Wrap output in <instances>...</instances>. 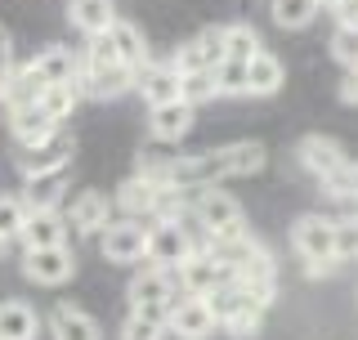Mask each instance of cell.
<instances>
[{
  "mask_svg": "<svg viewBox=\"0 0 358 340\" xmlns=\"http://www.w3.org/2000/svg\"><path fill=\"white\" fill-rule=\"evenodd\" d=\"M67 162H72V139H63V134H54V139L31 143V148H22V153H18V170H22V179H31V175H50V170H67Z\"/></svg>",
  "mask_w": 358,
  "mask_h": 340,
  "instance_id": "7c38bea8",
  "label": "cell"
},
{
  "mask_svg": "<svg viewBox=\"0 0 358 340\" xmlns=\"http://www.w3.org/2000/svg\"><path fill=\"white\" fill-rule=\"evenodd\" d=\"M193 117H197V108H188L184 99H175V104H157L148 112V134L157 143H179L188 130H193Z\"/></svg>",
  "mask_w": 358,
  "mask_h": 340,
  "instance_id": "9a60e30c",
  "label": "cell"
},
{
  "mask_svg": "<svg viewBox=\"0 0 358 340\" xmlns=\"http://www.w3.org/2000/svg\"><path fill=\"white\" fill-rule=\"evenodd\" d=\"M31 67L50 85H76L81 81V54H72V45H45L36 59H31Z\"/></svg>",
  "mask_w": 358,
  "mask_h": 340,
  "instance_id": "e0dca14e",
  "label": "cell"
},
{
  "mask_svg": "<svg viewBox=\"0 0 358 340\" xmlns=\"http://www.w3.org/2000/svg\"><path fill=\"white\" fill-rule=\"evenodd\" d=\"M318 0H268V14H273V22L282 31H300V27H309L313 18H318Z\"/></svg>",
  "mask_w": 358,
  "mask_h": 340,
  "instance_id": "f546056e",
  "label": "cell"
},
{
  "mask_svg": "<svg viewBox=\"0 0 358 340\" xmlns=\"http://www.w3.org/2000/svg\"><path fill=\"white\" fill-rule=\"evenodd\" d=\"M166 332L179 336V340H210L220 332L215 313H210L206 296H188V291H179L171 300V313H166Z\"/></svg>",
  "mask_w": 358,
  "mask_h": 340,
  "instance_id": "5b68a950",
  "label": "cell"
},
{
  "mask_svg": "<svg viewBox=\"0 0 358 340\" xmlns=\"http://www.w3.org/2000/svg\"><path fill=\"white\" fill-rule=\"evenodd\" d=\"M50 336L54 340H103V336H99V323L90 318L85 309H76V304H54Z\"/></svg>",
  "mask_w": 358,
  "mask_h": 340,
  "instance_id": "7402d4cb",
  "label": "cell"
},
{
  "mask_svg": "<svg viewBox=\"0 0 358 340\" xmlns=\"http://www.w3.org/2000/svg\"><path fill=\"white\" fill-rule=\"evenodd\" d=\"M117 18V0H67V22L85 36H103Z\"/></svg>",
  "mask_w": 358,
  "mask_h": 340,
  "instance_id": "44dd1931",
  "label": "cell"
},
{
  "mask_svg": "<svg viewBox=\"0 0 358 340\" xmlns=\"http://www.w3.org/2000/svg\"><path fill=\"white\" fill-rule=\"evenodd\" d=\"M175 296H179V278H175V269H162V264H143L139 274L130 278V287H126L130 309L148 313V318H157V323H166Z\"/></svg>",
  "mask_w": 358,
  "mask_h": 340,
  "instance_id": "7a4b0ae2",
  "label": "cell"
},
{
  "mask_svg": "<svg viewBox=\"0 0 358 340\" xmlns=\"http://www.w3.org/2000/svg\"><path fill=\"white\" fill-rule=\"evenodd\" d=\"M81 94L90 99H121L126 90H134V67L126 63H108V67H81Z\"/></svg>",
  "mask_w": 358,
  "mask_h": 340,
  "instance_id": "4fadbf2b",
  "label": "cell"
},
{
  "mask_svg": "<svg viewBox=\"0 0 358 340\" xmlns=\"http://www.w3.org/2000/svg\"><path fill=\"white\" fill-rule=\"evenodd\" d=\"M246 76H251V99H268V94L282 90L287 67H282V59H273L268 50H260L251 63H246Z\"/></svg>",
  "mask_w": 358,
  "mask_h": 340,
  "instance_id": "d4e9b609",
  "label": "cell"
},
{
  "mask_svg": "<svg viewBox=\"0 0 358 340\" xmlns=\"http://www.w3.org/2000/svg\"><path fill=\"white\" fill-rule=\"evenodd\" d=\"M108 224H112V206H108L103 192H94V188H85L72 201V211H67V229L81 233V237H99Z\"/></svg>",
  "mask_w": 358,
  "mask_h": 340,
  "instance_id": "5bb4252c",
  "label": "cell"
},
{
  "mask_svg": "<svg viewBox=\"0 0 358 340\" xmlns=\"http://www.w3.org/2000/svg\"><path fill=\"white\" fill-rule=\"evenodd\" d=\"M27 211H59L63 201V170H50V175H31L27 192H22Z\"/></svg>",
  "mask_w": 358,
  "mask_h": 340,
  "instance_id": "4316f807",
  "label": "cell"
},
{
  "mask_svg": "<svg viewBox=\"0 0 358 340\" xmlns=\"http://www.w3.org/2000/svg\"><path fill=\"white\" fill-rule=\"evenodd\" d=\"M193 220L201 224L206 242H215V237H233V233L246 229L238 197H229V192L215 188V184H201V192L193 197Z\"/></svg>",
  "mask_w": 358,
  "mask_h": 340,
  "instance_id": "3957f363",
  "label": "cell"
},
{
  "mask_svg": "<svg viewBox=\"0 0 358 340\" xmlns=\"http://www.w3.org/2000/svg\"><path fill=\"white\" fill-rule=\"evenodd\" d=\"M27 201L22 197H0V237L5 242H14V237H22V229H27Z\"/></svg>",
  "mask_w": 358,
  "mask_h": 340,
  "instance_id": "e575fe53",
  "label": "cell"
},
{
  "mask_svg": "<svg viewBox=\"0 0 358 340\" xmlns=\"http://www.w3.org/2000/svg\"><path fill=\"white\" fill-rule=\"evenodd\" d=\"M224 59V27H206L201 36H193L188 45H179L171 67L175 72H201V67H215Z\"/></svg>",
  "mask_w": 358,
  "mask_h": 340,
  "instance_id": "8fae6325",
  "label": "cell"
},
{
  "mask_svg": "<svg viewBox=\"0 0 358 340\" xmlns=\"http://www.w3.org/2000/svg\"><path fill=\"white\" fill-rule=\"evenodd\" d=\"M108 41L117 45V59L126 63V67H134V72L148 63V41H143V31L134 27L130 18H117V22H112V27H108Z\"/></svg>",
  "mask_w": 358,
  "mask_h": 340,
  "instance_id": "cb8c5ba5",
  "label": "cell"
},
{
  "mask_svg": "<svg viewBox=\"0 0 358 340\" xmlns=\"http://www.w3.org/2000/svg\"><path fill=\"white\" fill-rule=\"evenodd\" d=\"M41 318L31 304L22 300H0V340H36Z\"/></svg>",
  "mask_w": 358,
  "mask_h": 340,
  "instance_id": "603a6c76",
  "label": "cell"
},
{
  "mask_svg": "<svg viewBox=\"0 0 358 340\" xmlns=\"http://www.w3.org/2000/svg\"><path fill=\"white\" fill-rule=\"evenodd\" d=\"M336 260H358V211L336 220Z\"/></svg>",
  "mask_w": 358,
  "mask_h": 340,
  "instance_id": "74e56055",
  "label": "cell"
},
{
  "mask_svg": "<svg viewBox=\"0 0 358 340\" xmlns=\"http://www.w3.org/2000/svg\"><path fill=\"white\" fill-rule=\"evenodd\" d=\"M76 104H81V85H45V94H41V108L50 112L59 126H63L67 117H72V108H76Z\"/></svg>",
  "mask_w": 358,
  "mask_h": 340,
  "instance_id": "1f68e13d",
  "label": "cell"
},
{
  "mask_svg": "<svg viewBox=\"0 0 358 340\" xmlns=\"http://www.w3.org/2000/svg\"><path fill=\"white\" fill-rule=\"evenodd\" d=\"M215 81H220V99H246L251 94L246 63H238V59H220L215 63Z\"/></svg>",
  "mask_w": 358,
  "mask_h": 340,
  "instance_id": "4dcf8cb0",
  "label": "cell"
},
{
  "mask_svg": "<svg viewBox=\"0 0 358 340\" xmlns=\"http://www.w3.org/2000/svg\"><path fill=\"white\" fill-rule=\"evenodd\" d=\"M291 246L296 255L305 260V274L309 278H327L336 274V220L331 215H300L296 229H291Z\"/></svg>",
  "mask_w": 358,
  "mask_h": 340,
  "instance_id": "6da1fadb",
  "label": "cell"
},
{
  "mask_svg": "<svg viewBox=\"0 0 358 340\" xmlns=\"http://www.w3.org/2000/svg\"><path fill=\"white\" fill-rule=\"evenodd\" d=\"M296 162L309 170L313 179H327V175H336V170H341L345 162H350V157H345V148L336 139H327V134H305V139L296 143Z\"/></svg>",
  "mask_w": 358,
  "mask_h": 340,
  "instance_id": "30bf717a",
  "label": "cell"
},
{
  "mask_svg": "<svg viewBox=\"0 0 358 340\" xmlns=\"http://www.w3.org/2000/svg\"><path fill=\"white\" fill-rule=\"evenodd\" d=\"M175 278H179V291H188V296H206V291H215L220 282L229 278V269L215 260L210 246H197V251L175 269Z\"/></svg>",
  "mask_w": 358,
  "mask_h": 340,
  "instance_id": "9c48e42d",
  "label": "cell"
},
{
  "mask_svg": "<svg viewBox=\"0 0 358 340\" xmlns=\"http://www.w3.org/2000/svg\"><path fill=\"white\" fill-rule=\"evenodd\" d=\"M9 130H14L18 148H31V143L54 139V134H59V121H54L41 104H31V108H14V112H9Z\"/></svg>",
  "mask_w": 358,
  "mask_h": 340,
  "instance_id": "d6986e66",
  "label": "cell"
},
{
  "mask_svg": "<svg viewBox=\"0 0 358 340\" xmlns=\"http://www.w3.org/2000/svg\"><path fill=\"white\" fill-rule=\"evenodd\" d=\"M341 104L358 108V67H350V72H345V81H341Z\"/></svg>",
  "mask_w": 358,
  "mask_h": 340,
  "instance_id": "ab89813d",
  "label": "cell"
},
{
  "mask_svg": "<svg viewBox=\"0 0 358 340\" xmlns=\"http://www.w3.org/2000/svg\"><path fill=\"white\" fill-rule=\"evenodd\" d=\"M354 211H358V206H354Z\"/></svg>",
  "mask_w": 358,
  "mask_h": 340,
  "instance_id": "ee69618b",
  "label": "cell"
},
{
  "mask_svg": "<svg viewBox=\"0 0 358 340\" xmlns=\"http://www.w3.org/2000/svg\"><path fill=\"white\" fill-rule=\"evenodd\" d=\"M336 22H345V27H358V0H341V5H336Z\"/></svg>",
  "mask_w": 358,
  "mask_h": 340,
  "instance_id": "60d3db41",
  "label": "cell"
},
{
  "mask_svg": "<svg viewBox=\"0 0 358 340\" xmlns=\"http://www.w3.org/2000/svg\"><path fill=\"white\" fill-rule=\"evenodd\" d=\"M193 251H197V242L188 237V229L179 220H152L148 224V246H143V260H148V264L179 269Z\"/></svg>",
  "mask_w": 358,
  "mask_h": 340,
  "instance_id": "277c9868",
  "label": "cell"
},
{
  "mask_svg": "<svg viewBox=\"0 0 358 340\" xmlns=\"http://www.w3.org/2000/svg\"><path fill=\"white\" fill-rule=\"evenodd\" d=\"M179 99H184L188 108L215 104V99H220V81H215V67H201V72H179Z\"/></svg>",
  "mask_w": 358,
  "mask_h": 340,
  "instance_id": "83f0119b",
  "label": "cell"
},
{
  "mask_svg": "<svg viewBox=\"0 0 358 340\" xmlns=\"http://www.w3.org/2000/svg\"><path fill=\"white\" fill-rule=\"evenodd\" d=\"M5 246H9V242H5V237H0V255H5Z\"/></svg>",
  "mask_w": 358,
  "mask_h": 340,
  "instance_id": "7bdbcfd3",
  "label": "cell"
},
{
  "mask_svg": "<svg viewBox=\"0 0 358 340\" xmlns=\"http://www.w3.org/2000/svg\"><path fill=\"white\" fill-rule=\"evenodd\" d=\"M322 192L336 197V201H350V206H358V162H354V157L336 170V175L322 179Z\"/></svg>",
  "mask_w": 358,
  "mask_h": 340,
  "instance_id": "d6a6232c",
  "label": "cell"
},
{
  "mask_svg": "<svg viewBox=\"0 0 358 340\" xmlns=\"http://www.w3.org/2000/svg\"><path fill=\"white\" fill-rule=\"evenodd\" d=\"M268 153L264 143L255 139H238V143H224V148L210 153V179H246L255 170H264Z\"/></svg>",
  "mask_w": 358,
  "mask_h": 340,
  "instance_id": "ba28073f",
  "label": "cell"
},
{
  "mask_svg": "<svg viewBox=\"0 0 358 340\" xmlns=\"http://www.w3.org/2000/svg\"><path fill=\"white\" fill-rule=\"evenodd\" d=\"M162 188H166V184H157V179H148V175H130L126 184L117 188V206H121V215H130V220H152Z\"/></svg>",
  "mask_w": 358,
  "mask_h": 340,
  "instance_id": "ac0fdd59",
  "label": "cell"
},
{
  "mask_svg": "<svg viewBox=\"0 0 358 340\" xmlns=\"http://www.w3.org/2000/svg\"><path fill=\"white\" fill-rule=\"evenodd\" d=\"M76 274V255L67 246H27L22 255V278L36 287H63Z\"/></svg>",
  "mask_w": 358,
  "mask_h": 340,
  "instance_id": "8992f818",
  "label": "cell"
},
{
  "mask_svg": "<svg viewBox=\"0 0 358 340\" xmlns=\"http://www.w3.org/2000/svg\"><path fill=\"white\" fill-rule=\"evenodd\" d=\"M143 246H148V229L139 220H112L103 233H99V251H103L108 264H139Z\"/></svg>",
  "mask_w": 358,
  "mask_h": 340,
  "instance_id": "52a82bcc",
  "label": "cell"
},
{
  "mask_svg": "<svg viewBox=\"0 0 358 340\" xmlns=\"http://www.w3.org/2000/svg\"><path fill=\"white\" fill-rule=\"evenodd\" d=\"M45 85H50V81L27 63V67H18V72H9L5 81H0V104H5L9 112H14V108H31V104H41Z\"/></svg>",
  "mask_w": 358,
  "mask_h": 340,
  "instance_id": "ffe728a7",
  "label": "cell"
},
{
  "mask_svg": "<svg viewBox=\"0 0 358 340\" xmlns=\"http://www.w3.org/2000/svg\"><path fill=\"white\" fill-rule=\"evenodd\" d=\"M318 5H322V9H336V5H341V0H318Z\"/></svg>",
  "mask_w": 358,
  "mask_h": 340,
  "instance_id": "b9f144b4",
  "label": "cell"
},
{
  "mask_svg": "<svg viewBox=\"0 0 358 340\" xmlns=\"http://www.w3.org/2000/svg\"><path fill=\"white\" fill-rule=\"evenodd\" d=\"M260 50H264V41H260V31H255L251 22H229V27H224V59L251 63Z\"/></svg>",
  "mask_w": 358,
  "mask_h": 340,
  "instance_id": "f1b7e54d",
  "label": "cell"
},
{
  "mask_svg": "<svg viewBox=\"0 0 358 340\" xmlns=\"http://www.w3.org/2000/svg\"><path fill=\"white\" fill-rule=\"evenodd\" d=\"M331 59L345 67V72H350V67H358V27H336L331 31Z\"/></svg>",
  "mask_w": 358,
  "mask_h": 340,
  "instance_id": "8d00e7d4",
  "label": "cell"
},
{
  "mask_svg": "<svg viewBox=\"0 0 358 340\" xmlns=\"http://www.w3.org/2000/svg\"><path fill=\"white\" fill-rule=\"evenodd\" d=\"M14 72V41H9V31L0 27V81Z\"/></svg>",
  "mask_w": 358,
  "mask_h": 340,
  "instance_id": "f35d334b",
  "label": "cell"
},
{
  "mask_svg": "<svg viewBox=\"0 0 358 340\" xmlns=\"http://www.w3.org/2000/svg\"><path fill=\"white\" fill-rule=\"evenodd\" d=\"M27 246H67V220L59 211H31L27 229H22Z\"/></svg>",
  "mask_w": 358,
  "mask_h": 340,
  "instance_id": "484cf974",
  "label": "cell"
},
{
  "mask_svg": "<svg viewBox=\"0 0 358 340\" xmlns=\"http://www.w3.org/2000/svg\"><path fill=\"white\" fill-rule=\"evenodd\" d=\"M134 90L143 94V104L157 108V104H175L179 99V72L171 63H143L134 72Z\"/></svg>",
  "mask_w": 358,
  "mask_h": 340,
  "instance_id": "2e32d148",
  "label": "cell"
},
{
  "mask_svg": "<svg viewBox=\"0 0 358 340\" xmlns=\"http://www.w3.org/2000/svg\"><path fill=\"white\" fill-rule=\"evenodd\" d=\"M171 332H166V323H157L148 318V313H139V309H130V318L121 323V340H166Z\"/></svg>",
  "mask_w": 358,
  "mask_h": 340,
  "instance_id": "d590c367",
  "label": "cell"
},
{
  "mask_svg": "<svg viewBox=\"0 0 358 340\" xmlns=\"http://www.w3.org/2000/svg\"><path fill=\"white\" fill-rule=\"evenodd\" d=\"M260 323H264V309H255V304H242L233 318L220 323V332L233 336V340H251V336H260Z\"/></svg>",
  "mask_w": 358,
  "mask_h": 340,
  "instance_id": "836d02e7",
  "label": "cell"
}]
</instances>
